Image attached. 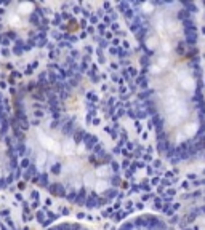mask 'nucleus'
<instances>
[{
    "label": "nucleus",
    "instance_id": "obj_1",
    "mask_svg": "<svg viewBox=\"0 0 205 230\" xmlns=\"http://www.w3.org/2000/svg\"><path fill=\"white\" fill-rule=\"evenodd\" d=\"M139 48V62L159 150L167 160L196 158L205 144V93L192 5H119Z\"/></svg>",
    "mask_w": 205,
    "mask_h": 230
},
{
    "label": "nucleus",
    "instance_id": "obj_2",
    "mask_svg": "<svg viewBox=\"0 0 205 230\" xmlns=\"http://www.w3.org/2000/svg\"><path fill=\"white\" fill-rule=\"evenodd\" d=\"M21 174L53 197L80 208H102L117 197L122 176L95 133L67 112L51 88L29 85L13 102Z\"/></svg>",
    "mask_w": 205,
    "mask_h": 230
},
{
    "label": "nucleus",
    "instance_id": "obj_3",
    "mask_svg": "<svg viewBox=\"0 0 205 230\" xmlns=\"http://www.w3.org/2000/svg\"><path fill=\"white\" fill-rule=\"evenodd\" d=\"M48 37V16L35 2H0V50L24 56L42 48Z\"/></svg>",
    "mask_w": 205,
    "mask_h": 230
},
{
    "label": "nucleus",
    "instance_id": "obj_4",
    "mask_svg": "<svg viewBox=\"0 0 205 230\" xmlns=\"http://www.w3.org/2000/svg\"><path fill=\"white\" fill-rule=\"evenodd\" d=\"M19 174L21 168L13 128V104L0 93V190L8 189Z\"/></svg>",
    "mask_w": 205,
    "mask_h": 230
},
{
    "label": "nucleus",
    "instance_id": "obj_5",
    "mask_svg": "<svg viewBox=\"0 0 205 230\" xmlns=\"http://www.w3.org/2000/svg\"><path fill=\"white\" fill-rule=\"evenodd\" d=\"M178 230H205V190L194 193L183 206Z\"/></svg>",
    "mask_w": 205,
    "mask_h": 230
},
{
    "label": "nucleus",
    "instance_id": "obj_6",
    "mask_svg": "<svg viewBox=\"0 0 205 230\" xmlns=\"http://www.w3.org/2000/svg\"><path fill=\"white\" fill-rule=\"evenodd\" d=\"M117 230H173L165 219L156 214H138L123 221Z\"/></svg>",
    "mask_w": 205,
    "mask_h": 230
},
{
    "label": "nucleus",
    "instance_id": "obj_7",
    "mask_svg": "<svg viewBox=\"0 0 205 230\" xmlns=\"http://www.w3.org/2000/svg\"><path fill=\"white\" fill-rule=\"evenodd\" d=\"M47 230H90V229L83 224H79V222H59V224L48 227Z\"/></svg>",
    "mask_w": 205,
    "mask_h": 230
}]
</instances>
